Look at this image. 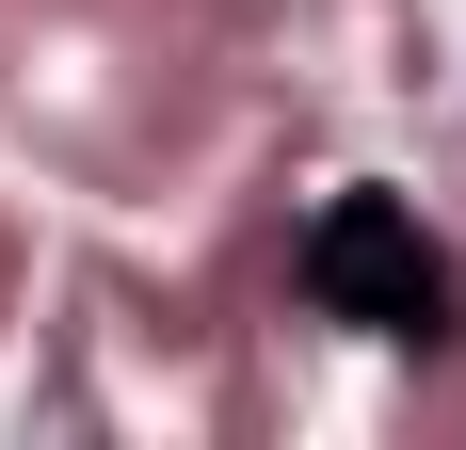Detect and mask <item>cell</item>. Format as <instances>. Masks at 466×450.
Masks as SVG:
<instances>
[{
	"label": "cell",
	"mask_w": 466,
	"mask_h": 450,
	"mask_svg": "<svg viewBox=\"0 0 466 450\" xmlns=\"http://www.w3.org/2000/svg\"><path fill=\"white\" fill-rule=\"evenodd\" d=\"M289 273H306V306H322V322H354V338H419V354L451 338V306H466L451 258H434V225L402 210V193H338V210L306 225V258H289Z\"/></svg>",
	"instance_id": "cell-1"
}]
</instances>
